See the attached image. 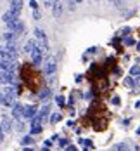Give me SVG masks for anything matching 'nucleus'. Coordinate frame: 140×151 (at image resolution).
Returning a JSON list of instances; mask_svg holds the SVG:
<instances>
[{
  "mask_svg": "<svg viewBox=\"0 0 140 151\" xmlns=\"http://www.w3.org/2000/svg\"><path fill=\"white\" fill-rule=\"evenodd\" d=\"M35 38H36V44H38V47L43 50V52H47L48 50V38H47V33L42 28H35Z\"/></svg>",
  "mask_w": 140,
  "mask_h": 151,
  "instance_id": "f257e3e1",
  "label": "nucleus"
},
{
  "mask_svg": "<svg viewBox=\"0 0 140 151\" xmlns=\"http://www.w3.org/2000/svg\"><path fill=\"white\" fill-rule=\"evenodd\" d=\"M43 71H45L47 76H54L55 75V71H57V58H55V56H50V58L45 61Z\"/></svg>",
  "mask_w": 140,
  "mask_h": 151,
  "instance_id": "f03ea898",
  "label": "nucleus"
},
{
  "mask_svg": "<svg viewBox=\"0 0 140 151\" xmlns=\"http://www.w3.org/2000/svg\"><path fill=\"white\" fill-rule=\"evenodd\" d=\"M30 54H31V61H33V64H35V66H40L42 61H43V50L38 47V44L31 49Z\"/></svg>",
  "mask_w": 140,
  "mask_h": 151,
  "instance_id": "7ed1b4c3",
  "label": "nucleus"
},
{
  "mask_svg": "<svg viewBox=\"0 0 140 151\" xmlns=\"http://www.w3.org/2000/svg\"><path fill=\"white\" fill-rule=\"evenodd\" d=\"M36 113H38V106L36 104H28V106H24V109H23V118L33 120V118L36 116Z\"/></svg>",
  "mask_w": 140,
  "mask_h": 151,
  "instance_id": "20e7f679",
  "label": "nucleus"
},
{
  "mask_svg": "<svg viewBox=\"0 0 140 151\" xmlns=\"http://www.w3.org/2000/svg\"><path fill=\"white\" fill-rule=\"evenodd\" d=\"M19 14H21V12H17V11H14V9H9L7 12H4L2 21H4L5 24H11V23H14V21L19 19Z\"/></svg>",
  "mask_w": 140,
  "mask_h": 151,
  "instance_id": "39448f33",
  "label": "nucleus"
},
{
  "mask_svg": "<svg viewBox=\"0 0 140 151\" xmlns=\"http://www.w3.org/2000/svg\"><path fill=\"white\" fill-rule=\"evenodd\" d=\"M7 26H9V30H12V31H14V33L17 35V37H21V35L24 33V28H26V26H24V23H23L21 19H17V21H14V23L7 24Z\"/></svg>",
  "mask_w": 140,
  "mask_h": 151,
  "instance_id": "423d86ee",
  "label": "nucleus"
},
{
  "mask_svg": "<svg viewBox=\"0 0 140 151\" xmlns=\"http://www.w3.org/2000/svg\"><path fill=\"white\" fill-rule=\"evenodd\" d=\"M64 4H62L61 0H54V4H52V14H54V17H61L62 16V11H64V7H62Z\"/></svg>",
  "mask_w": 140,
  "mask_h": 151,
  "instance_id": "0eeeda50",
  "label": "nucleus"
},
{
  "mask_svg": "<svg viewBox=\"0 0 140 151\" xmlns=\"http://www.w3.org/2000/svg\"><path fill=\"white\" fill-rule=\"evenodd\" d=\"M42 130H43L42 123H38V122H31V129H30L31 136H38V134H42Z\"/></svg>",
  "mask_w": 140,
  "mask_h": 151,
  "instance_id": "6e6552de",
  "label": "nucleus"
},
{
  "mask_svg": "<svg viewBox=\"0 0 140 151\" xmlns=\"http://www.w3.org/2000/svg\"><path fill=\"white\" fill-rule=\"evenodd\" d=\"M23 109H24V106H23V104H19V103L12 106V116H14L16 120L23 116Z\"/></svg>",
  "mask_w": 140,
  "mask_h": 151,
  "instance_id": "1a4fd4ad",
  "label": "nucleus"
},
{
  "mask_svg": "<svg viewBox=\"0 0 140 151\" xmlns=\"http://www.w3.org/2000/svg\"><path fill=\"white\" fill-rule=\"evenodd\" d=\"M2 38L5 40V44H7V42H16V38H17V35H16V33H14L12 30H9L7 33H4V37H2Z\"/></svg>",
  "mask_w": 140,
  "mask_h": 151,
  "instance_id": "9d476101",
  "label": "nucleus"
},
{
  "mask_svg": "<svg viewBox=\"0 0 140 151\" xmlns=\"http://www.w3.org/2000/svg\"><path fill=\"white\" fill-rule=\"evenodd\" d=\"M9 9H14L17 12H21V9H23V0H11V7Z\"/></svg>",
  "mask_w": 140,
  "mask_h": 151,
  "instance_id": "9b49d317",
  "label": "nucleus"
},
{
  "mask_svg": "<svg viewBox=\"0 0 140 151\" xmlns=\"http://www.w3.org/2000/svg\"><path fill=\"white\" fill-rule=\"evenodd\" d=\"M2 127H4V130L5 132H9V130H12V122H11V118H2Z\"/></svg>",
  "mask_w": 140,
  "mask_h": 151,
  "instance_id": "f8f14e48",
  "label": "nucleus"
},
{
  "mask_svg": "<svg viewBox=\"0 0 140 151\" xmlns=\"http://www.w3.org/2000/svg\"><path fill=\"white\" fill-rule=\"evenodd\" d=\"M80 144H83L85 150H93V142L90 139H80Z\"/></svg>",
  "mask_w": 140,
  "mask_h": 151,
  "instance_id": "ddd939ff",
  "label": "nucleus"
},
{
  "mask_svg": "<svg viewBox=\"0 0 140 151\" xmlns=\"http://www.w3.org/2000/svg\"><path fill=\"white\" fill-rule=\"evenodd\" d=\"M130 75L133 76V78H137V76H140V66H139V64L131 66V70H130Z\"/></svg>",
  "mask_w": 140,
  "mask_h": 151,
  "instance_id": "4468645a",
  "label": "nucleus"
},
{
  "mask_svg": "<svg viewBox=\"0 0 140 151\" xmlns=\"http://www.w3.org/2000/svg\"><path fill=\"white\" fill-rule=\"evenodd\" d=\"M124 85H126V87H131V89H135V78H133V76H128V78H124Z\"/></svg>",
  "mask_w": 140,
  "mask_h": 151,
  "instance_id": "2eb2a0df",
  "label": "nucleus"
},
{
  "mask_svg": "<svg viewBox=\"0 0 140 151\" xmlns=\"http://www.w3.org/2000/svg\"><path fill=\"white\" fill-rule=\"evenodd\" d=\"M50 94H52V91H50V89L47 87V89H43V91H42L40 94H38V97H40V99H47V97H48Z\"/></svg>",
  "mask_w": 140,
  "mask_h": 151,
  "instance_id": "dca6fc26",
  "label": "nucleus"
},
{
  "mask_svg": "<svg viewBox=\"0 0 140 151\" xmlns=\"http://www.w3.org/2000/svg\"><path fill=\"white\" fill-rule=\"evenodd\" d=\"M35 45H36V40H28L26 45H24V50H26V52H31V49Z\"/></svg>",
  "mask_w": 140,
  "mask_h": 151,
  "instance_id": "f3484780",
  "label": "nucleus"
},
{
  "mask_svg": "<svg viewBox=\"0 0 140 151\" xmlns=\"http://www.w3.org/2000/svg\"><path fill=\"white\" fill-rule=\"evenodd\" d=\"M61 120V113H52L50 115V123H57Z\"/></svg>",
  "mask_w": 140,
  "mask_h": 151,
  "instance_id": "a211bd4d",
  "label": "nucleus"
},
{
  "mask_svg": "<svg viewBox=\"0 0 140 151\" xmlns=\"http://www.w3.org/2000/svg\"><path fill=\"white\" fill-rule=\"evenodd\" d=\"M55 104H57V106H64V104H66L64 96H55Z\"/></svg>",
  "mask_w": 140,
  "mask_h": 151,
  "instance_id": "6ab92c4d",
  "label": "nucleus"
},
{
  "mask_svg": "<svg viewBox=\"0 0 140 151\" xmlns=\"http://www.w3.org/2000/svg\"><path fill=\"white\" fill-rule=\"evenodd\" d=\"M16 129H17V132H24V123L19 122V118L16 120Z\"/></svg>",
  "mask_w": 140,
  "mask_h": 151,
  "instance_id": "aec40b11",
  "label": "nucleus"
},
{
  "mask_svg": "<svg viewBox=\"0 0 140 151\" xmlns=\"http://www.w3.org/2000/svg\"><path fill=\"white\" fill-rule=\"evenodd\" d=\"M30 7H31V11H40V5H38L36 0H30Z\"/></svg>",
  "mask_w": 140,
  "mask_h": 151,
  "instance_id": "412c9836",
  "label": "nucleus"
},
{
  "mask_svg": "<svg viewBox=\"0 0 140 151\" xmlns=\"http://www.w3.org/2000/svg\"><path fill=\"white\" fill-rule=\"evenodd\" d=\"M31 142H33V136H24L21 141V144H31Z\"/></svg>",
  "mask_w": 140,
  "mask_h": 151,
  "instance_id": "4be33fe9",
  "label": "nucleus"
},
{
  "mask_svg": "<svg viewBox=\"0 0 140 151\" xmlns=\"http://www.w3.org/2000/svg\"><path fill=\"white\" fill-rule=\"evenodd\" d=\"M124 45H133V44H135V40H133V38H131V37H128V35H126V37H124Z\"/></svg>",
  "mask_w": 140,
  "mask_h": 151,
  "instance_id": "5701e85b",
  "label": "nucleus"
},
{
  "mask_svg": "<svg viewBox=\"0 0 140 151\" xmlns=\"http://www.w3.org/2000/svg\"><path fill=\"white\" fill-rule=\"evenodd\" d=\"M68 144H69V141H68V139H64V137H62V139H59V148H62V150H64Z\"/></svg>",
  "mask_w": 140,
  "mask_h": 151,
  "instance_id": "b1692460",
  "label": "nucleus"
},
{
  "mask_svg": "<svg viewBox=\"0 0 140 151\" xmlns=\"http://www.w3.org/2000/svg\"><path fill=\"white\" fill-rule=\"evenodd\" d=\"M130 33H131V30H130L128 26L123 28V30H119V35H121V37H126V35H130Z\"/></svg>",
  "mask_w": 140,
  "mask_h": 151,
  "instance_id": "393cba45",
  "label": "nucleus"
},
{
  "mask_svg": "<svg viewBox=\"0 0 140 151\" xmlns=\"http://www.w3.org/2000/svg\"><path fill=\"white\" fill-rule=\"evenodd\" d=\"M31 12H33V19H35V21H40V17H42L40 11H31Z\"/></svg>",
  "mask_w": 140,
  "mask_h": 151,
  "instance_id": "a878e982",
  "label": "nucleus"
},
{
  "mask_svg": "<svg viewBox=\"0 0 140 151\" xmlns=\"http://www.w3.org/2000/svg\"><path fill=\"white\" fill-rule=\"evenodd\" d=\"M66 2H68L69 11H75V7H76V5H75V2H76V0H66Z\"/></svg>",
  "mask_w": 140,
  "mask_h": 151,
  "instance_id": "bb28decb",
  "label": "nucleus"
},
{
  "mask_svg": "<svg viewBox=\"0 0 140 151\" xmlns=\"http://www.w3.org/2000/svg\"><path fill=\"white\" fill-rule=\"evenodd\" d=\"M111 103H112L114 106H119V96H114V97L111 99Z\"/></svg>",
  "mask_w": 140,
  "mask_h": 151,
  "instance_id": "cd10ccee",
  "label": "nucleus"
},
{
  "mask_svg": "<svg viewBox=\"0 0 140 151\" xmlns=\"http://www.w3.org/2000/svg\"><path fill=\"white\" fill-rule=\"evenodd\" d=\"M50 148H52V142L50 141H45L43 142V150H50Z\"/></svg>",
  "mask_w": 140,
  "mask_h": 151,
  "instance_id": "c85d7f7f",
  "label": "nucleus"
},
{
  "mask_svg": "<svg viewBox=\"0 0 140 151\" xmlns=\"http://www.w3.org/2000/svg\"><path fill=\"white\" fill-rule=\"evenodd\" d=\"M135 89H140V76L135 78Z\"/></svg>",
  "mask_w": 140,
  "mask_h": 151,
  "instance_id": "c756f323",
  "label": "nucleus"
},
{
  "mask_svg": "<svg viewBox=\"0 0 140 151\" xmlns=\"http://www.w3.org/2000/svg\"><path fill=\"white\" fill-rule=\"evenodd\" d=\"M114 150H126V146H124V144H116Z\"/></svg>",
  "mask_w": 140,
  "mask_h": 151,
  "instance_id": "7c9ffc66",
  "label": "nucleus"
},
{
  "mask_svg": "<svg viewBox=\"0 0 140 151\" xmlns=\"http://www.w3.org/2000/svg\"><path fill=\"white\" fill-rule=\"evenodd\" d=\"M109 2H112V4H114V5H118V7H119V5H121V2H123V0H109Z\"/></svg>",
  "mask_w": 140,
  "mask_h": 151,
  "instance_id": "2f4dec72",
  "label": "nucleus"
},
{
  "mask_svg": "<svg viewBox=\"0 0 140 151\" xmlns=\"http://www.w3.org/2000/svg\"><path fill=\"white\" fill-rule=\"evenodd\" d=\"M43 2H45L47 7H52V4H54V0H43Z\"/></svg>",
  "mask_w": 140,
  "mask_h": 151,
  "instance_id": "473e14b6",
  "label": "nucleus"
},
{
  "mask_svg": "<svg viewBox=\"0 0 140 151\" xmlns=\"http://www.w3.org/2000/svg\"><path fill=\"white\" fill-rule=\"evenodd\" d=\"M64 150H68V151H76V146H66Z\"/></svg>",
  "mask_w": 140,
  "mask_h": 151,
  "instance_id": "72a5a7b5",
  "label": "nucleus"
},
{
  "mask_svg": "<svg viewBox=\"0 0 140 151\" xmlns=\"http://www.w3.org/2000/svg\"><path fill=\"white\" fill-rule=\"evenodd\" d=\"M9 2H11V0H9Z\"/></svg>",
  "mask_w": 140,
  "mask_h": 151,
  "instance_id": "f704fd0d",
  "label": "nucleus"
}]
</instances>
